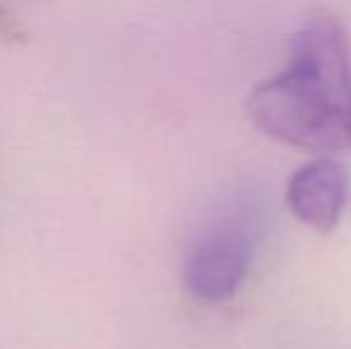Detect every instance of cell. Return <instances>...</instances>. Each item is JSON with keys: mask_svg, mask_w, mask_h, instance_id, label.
<instances>
[{"mask_svg": "<svg viewBox=\"0 0 351 349\" xmlns=\"http://www.w3.org/2000/svg\"><path fill=\"white\" fill-rule=\"evenodd\" d=\"M246 115L270 139L318 156L351 151V43L328 12L304 22L289 60L246 96Z\"/></svg>", "mask_w": 351, "mask_h": 349, "instance_id": "cell-1", "label": "cell"}, {"mask_svg": "<svg viewBox=\"0 0 351 349\" xmlns=\"http://www.w3.org/2000/svg\"><path fill=\"white\" fill-rule=\"evenodd\" d=\"M254 261V237L246 225L225 220L189 247L182 268L184 289L204 304H225L239 292Z\"/></svg>", "mask_w": 351, "mask_h": 349, "instance_id": "cell-2", "label": "cell"}, {"mask_svg": "<svg viewBox=\"0 0 351 349\" xmlns=\"http://www.w3.org/2000/svg\"><path fill=\"white\" fill-rule=\"evenodd\" d=\"M285 199L296 220L315 232H332L349 201V168L337 156H318L289 177Z\"/></svg>", "mask_w": 351, "mask_h": 349, "instance_id": "cell-3", "label": "cell"}]
</instances>
